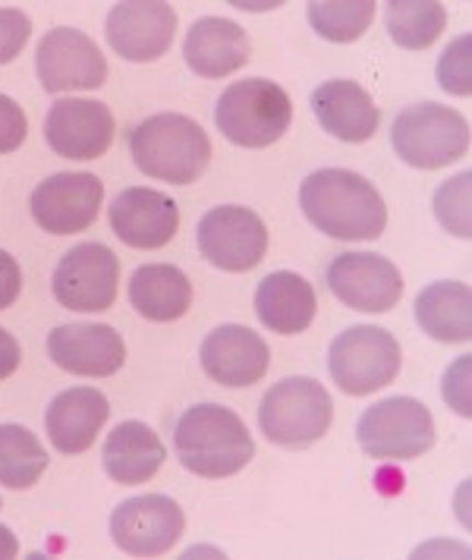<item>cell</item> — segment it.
Returning <instances> with one entry per match:
<instances>
[{"label":"cell","mask_w":472,"mask_h":560,"mask_svg":"<svg viewBox=\"0 0 472 560\" xmlns=\"http://www.w3.org/2000/svg\"><path fill=\"white\" fill-rule=\"evenodd\" d=\"M315 290L297 271H272L255 290V312L268 331L280 337L302 334L315 318Z\"/></svg>","instance_id":"obj_23"},{"label":"cell","mask_w":472,"mask_h":560,"mask_svg":"<svg viewBox=\"0 0 472 560\" xmlns=\"http://www.w3.org/2000/svg\"><path fill=\"white\" fill-rule=\"evenodd\" d=\"M111 51L133 63H151L171 51L176 35V10L161 0L114 3L104 23Z\"/></svg>","instance_id":"obj_13"},{"label":"cell","mask_w":472,"mask_h":560,"mask_svg":"<svg viewBox=\"0 0 472 560\" xmlns=\"http://www.w3.org/2000/svg\"><path fill=\"white\" fill-rule=\"evenodd\" d=\"M299 205L309 224L341 243H369L388 228V205L372 183L344 167H324L302 179Z\"/></svg>","instance_id":"obj_1"},{"label":"cell","mask_w":472,"mask_h":560,"mask_svg":"<svg viewBox=\"0 0 472 560\" xmlns=\"http://www.w3.org/2000/svg\"><path fill=\"white\" fill-rule=\"evenodd\" d=\"M199 253L221 271H252L268 253L265 221L243 205H218L205 211L196 230Z\"/></svg>","instance_id":"obj_9"},{"label":"cell","mask_w":472,"mask_h":560,"mask_svg":"<svg viewBox=\"0 0 472 560\" xmlns=\"http://www.w3.org/2000/svg\"><path fill=\"white\" fill-rule=\"evenodd\" d=\"M400 353L398 337L375 325H353L334 337L327 350V372L349 397H366L398 378Z\"/></svg>","instance_id":"obj_8"},{"label":"cell","mask_w":472,"mask_h":560,"mask_svg":"<svg viewBox=\"0 0 472 560\" xmlns=\"http://www.w3.org/2000/svg\"><path fill=\"white\" fill-rule=\"evenodd\" d=\"M45 139L67 161H95L114 142V114L92 98H60L45 117Z\"/></svg>","instance_id":"obj_16"},{"label":"cell","mask_w":472,"mask_h":560,"mask_svg":"<svg viewBox=\"0 0 472 560\" xmlns=\"http://www.w3.org/2000/svg\"><path fill=\"white\" fill-rule=\"evenodd\" d=\"M391 145L403 164L438 171L470 152V124L460 110L445 104H410L391 127Z\"/></svg>","instance_id":"obj_5"},{"label":"cell","mask_w":472,"mask_h":560,"mask_svg":"<svg viewBox=\"0 0 472 560\" xmlns=\"http://www.w3.org/2000/svg\"><path fill=\"white\" fill-rule=\"evenodd\" d=\"M384 26L403 51L431 48L448 26V10L438 0H391L384 7Z\"/></svg>","instance_id":"obj_27"},{"label":"cell","mask_w":472,"mask_h":560,"mask_svg":"<svg viewBox=\"0 0 472 560\" xmlns=\"http://www.w3.org/2000/svg\"><path fill=\"white\" fill-rule=\"evenodd\" d=\"M107 218L117 240L133 249H161L174 240L180 228V208L174 199L149 186L124 189L111 202Z\"/></svg>","instance_id":"obj_19"},{"label":"cell","mask_w":472,"mask_h":560,"mask_svg":"<svg viewBox=\"0 0 472 560\" xmlns=\"http://www.w3.org/2000/svg\"><path fill=\"white\" fill-rule=\"evenodd\" d=\"M441 394H445V404L457 416H463V419L470 416V357H460L457 362H450L448 372H445V382H441Z\"/></svg>","instance_id":"obj_33"},{"label":"cell","mask_w":472,"mask_h":560,"mask_svg":"<svg viewBox=\"0 0 472 560\" xmlns=\"http://www.w3.org/2000/svg\"><path fill=\"white\" fill-rule=\"evenodd\" d=\"M186 67L202 79H225L243 70L252 57L246 28L225 16H202L183 42Z\"/></svg>","instance_id":"obj_22"},{"label":"cell","mask_w":472,"mask_h":560,"mask_svg":"<svg viewBox=\"0 0 472 560\" xmlns=\"http://www.w3.org/2000/svg\"><path fill=\"white\" fill-rule=\"evenodd\" d=\"M164 444L146 422H120L101 447V466L117 485H142L164 466Z\"/></svg>","instance_id":"obj_24"},{"label":"cell","mask_w":472,"mask_h":560,"mask_svg":"<svg viewBox=\"0 0 472 560\" xmlns=\"http://www.w3.org/2000/svg\"><path fill=\"white\" fill-rule=\"evenodd\" d=\"M48 357L57 369L82 378H111L124 369L126 343L111 325H60L48 337Z\"/></svg>","instance_id":"obj_17"},{"label":"cell","mask_w":472,"mask_h":560,"mask_svg":"<svg viewBox=\"0 0 472 560\" xmlns=\"http://www.w3.org/2000/svg\"><path fill=\"white\" fill-rule=\"evenodd\" d=\"M23 293V268L7 249H0V312L10 308Z\"/></svg>","instance_id":"obj_35"},{"label":"cell","mask_w":472,"mask_h":560,"mask_svg":"<svg viewBox=\"0 0 472 560\" xmlns=\"http://www.w3.org/2000/svg\"><path fill=\"white\" fill-rule=\"evenodd\" d=\"M28 136L25 110L10 95H0V154H13Z\"/></svg>","instance_id":"obj_34"},{"label":"cell","mask_w":472,"mask_h":560,"mask_svg":"<svg viewBox=\"0 0 472 560\" xmlns=\"http://www.w3.org/2000/svg\"><path fill=\"white\" fill-rule=\"evenodd\" d=\"M20 555V541H16V535L10 533L3 523H0V560H13Z\"/></svg>","instance_id":"obj_37"},{"label":"cell","mask_w":472,"mask_h":560,"mask_svg":"<svg viewBox=\"0 0 472 560\" xmlns=\"http://www.w3.org/2000/svg\"><path fill=\"white\" fill-rule=\"evenodd\" d=\"M416 322L438 343L472 337V293L463 280H435L416 296Z\"/></svg>","instance_id":"obj_26"},{"label":"cell","mask_w":472,"mask_h":560,"mask_svg":"<svg viewBox=\"0 0 472 560\" xmlns=\"http://www.w3.org/2000/svg\"><path fill=\"white\" fill-rule=\"evenodd\" d=\"M327 290L349 308L391 312L403 296L398 265L375 253H341L327 265Z\"/></svg>","instance_id":"obj_15"},{"label":"cell","mask_w":472,"mask_h":560,"mask_svg":"<svg viewBox=\"0 0 472 560\" xmlns=\"http://www.w3.org/2000/svg\"><path fill=\"white\" fill-rule=\"evenodd\" d=\"M186 533V513L168 494H142L111 513V538L129 558L168 555Z\"/></svg>","instance_id":"obj_11"},{"label":"cell","mask_w":472,"mask_h":560,"mask_svg":"<svg viewBox=\"0 0 472 560\" xmlns=\"http://www.w3.org/2000/svg\"><path fill=\"white\" fill-rule=\"evenodd\" d=\"M356 441L366 457L406 463L435 447V419L416 397H388L359 416Z\"/></svg>","instance_id":"obj_7"},{"label":"cell","mask_w":472,"mask_h":560,"mask_svg":"<svg viewBox=\"0 0 472 560\" xmlns=\"http://www.w3.org/2000/svg\"><path fill=\"white\" fill-rule=\"evenodd\" d=\"M120 287V261L101 243H82L54 271V300L70 312H104Z\"/></svg>","instance_id":"obj_12"},{"label":"cell","mask_w":472,"mask_h":560,"mask_svg":"<svg viewBox=\"0 0 472 560\" xmlns=\"http://www.w3.org/2000/svg\"><path fill=\"white\" fill-rule=\"evenodd\" d=\"M129 303L158 325L180 322L193 306V283L176 265H142L129 278Z\"/></svg>","instance_id":"obj_25"},{"label":"cell","mask_w":472,"mask_h":560,"mask_svg":"<svg viewBox=\"0 0 472 560\" xmlns=\"http://www.w3.org/2000/svg\"><path fill=\"white\" fill-rule=\"evenodd\" d=\"M306 16L319 38L334 45H353L372 26L375 3L372 0H312Z\"/></svg>","instance_id":"obj_29"},{"label":"cell","mask_w":472,"mask_h":560,"mask_svg":"<svg viewBox=\"0 0 472 560\" xmlns=\"http://www.w3.org/2000/svg\"><path fill=\"white\" fill-rule=\"evenodd\" d=\"M32 35V20L16 7H0V67L13 63L23 54Z\"/></svg>","instance_id":"obj_32"},{"label":"cell","mask_w":472,"mask_h":560,"mask_svg":"<svg viewBox=\"0 0 472 560\" xmlns=\"http://www.w3.org/2000/svg\"><path fill=\"white\" fill-rule=\"evenodd\" d=\"M101 199H104V186L95 174L67 171L42 179L28 199V208L38 228L54 236H70L99 221Z\"/></svg>","instance_id":"obj_14"},{"label":"cell","mask_w":472,"mask_h":560,"mask_svg":"<svg viewBox=\"0 0 472 560\" xmlns=\"http://www.w3.org/2000/svg\"><path fill=\"white\" fill-rule=\"evenodd\" d=\"M202 372L221 387H252L265 378L272 350L246 325H221L202 340Z\"/></svg>","instance_id":"obj_18"},{"label":"cell","mask_w":472,"mask_h":560,"mask_svg":"<svg viewBox=\"0 0 472 560\" xmlns=\"http://www.w3.org/2000/svg\"><path fill=\"white\" fill-rule=\"evenodd\" d=\"M438 85L457 95V98H467L472 92V38L470 35H457L450 42L441 60H438Z\"/></svg>","instance_id":"obj_31"},{"label":"cell","mask_w":472,"mask_h":560,"mask_svg":"<svg viewBox=\"0 0 472 560\" xmlns=\"http://www.w3.org/2000/svg\"><path fill=\"white\" fill-rule=\"evenodd\" d=\"M309 104L322 129L341 142H369L381 124V110L372 95L353 79H327L312 92Z\"/></svg>","instance_id":"obj_21"},{"label":"cell","mask_w":472,"mask_h":560,"mask_svg":"<svg viewBox=\"0 0 472 560\" xmlns=\"http://www.w3.org/2000/svg\"><path fill=\"white\" fill-rule=\"evenodd\" d=\"M293 120L290 95L272 79H240L215 104V124L240 149H268Z\"/></svg>","instance_id":"obj_4"},{"label":"cell","mask_w":472,"mask_h":560,"mask_svg":"<svg viewBox=\"0 0 472 560\" xmlns=\"http://www.w3.org/2000/svg\"><path fill=\"white\" fill-rule=\"evenodd\" d=\"M35 73L48 95L95 92L107 82V60L101 48L79 28H50L38 42Z\"/></svg>","instance_id":"obj_10"},{"label":"cell","mask_w":472,"mask_h":560,"mask_svg":"<svg viewBox=\"0 0 472 560\" xmlns=\"http://www.w3.org/2000/svg\"><path fill=\"white\" fill-rule=\"evenodd\" d=\"M334 422V404L315 378H284L258 404V429L277 447H309Z\"/></svg>","instance_id":"obj_6"},{"label":"cell","mask_w":472,"mask_h":560,"mask_svg":"<svg viewBox=\"0 0 472 560\" xmlns=\"http://www.w3.org/2000/svg\"><path fill=\"white\" fill-rule=\"evenodd\" d=\"M107 416L111 407L99 387H70L60 390L45 409V432L57 454L79 457L99 441Z\"/></svg>","instance_id":"obj_20"},{"label":"cell","mask_w":472,"mask_h":560,"mask_svg":"<svg viewBox=\"0 0 472 560\" xmlns=\"http://www.w3.org/2000/svg\"><path fill=\"white\" fill-rule=\"evenodd\" d=\"M48 463V451L25 425H16V422L0 425V485L3 488H13V491L32 488L45 476Z\"/></svg>","instance_id":"obj_28"},{"label":"cell","mask_w":472,"mask_h":560,"mask_svg":"<svg viewBox=\"0 0 472 560\" xmlns=\"http://www.w3.org/2000/svg\"><path fill=\"white\" fill-rule=\"evenodd\" d=\"M174 451L180 466L202 479L237 476L255 457L246 422L221 404H196L186 409L176 419Z\"/></svg>","instance_id":"obj_2"},{"label":"cell","mask_w":472,"mask_h":560,"mask_svg":"<svg viewBox=\"0 0 472 560\" xmlns=\"http://www.w3.org/2000/svg\"><path fill=\"white\" fill-rule=\"evenodd\" d=\"M129 154L151 179L189 186L211 164L208 132L186 114H154L129 132Z\"/></svg>","instance_id":"obj_3"},{"label":"cell","mask_w":472,"mask_h":560,"mask_svg":"<svg viewBox=\"0 0 472 560\" xmlns=\"http://www.w3.org/2000/svg\"><path fill=\"white\" fill-rule=\"evenodd\" d=\"M23 362V350H20V340L10 331L0 328V382H7Z\"/></svg>","instance_id":"obj_36"},{"label":"cell","mask_w":472,"mask_h":560,"mask_svg":"<svg viewBox=\"0 0 472 560\" xmlns=\"http://www.w3.org/2000/svg\"><path fill=\"white\" fill-rule=\"evenodd\" d=\"M470 171H463V174H457V177L445 179L441 186H438V192H435V218H438V224L453 233V236H460V240H470L472 233V221H470Z\"/></svg>","instance_id":"obj_30"}]
</instances>
